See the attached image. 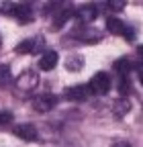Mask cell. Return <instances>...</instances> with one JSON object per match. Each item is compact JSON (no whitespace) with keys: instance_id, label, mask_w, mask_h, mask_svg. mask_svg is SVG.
I'll use <instances>...</instances> for the list:
<instances>
[{"instance_id":"obj_6","label":"cell","mask_w":143,"mask_h":147,"mask_svg":"<svg viewBox=\"0 0 143 147\" xmlns=\"http://www.w3.org/2000/svg\"><path fill=\"white\" fill-rule=\"evenodd\" d=\"M88 94H90L88 86H72L63 92L65 100H69V102H84V100H88Z\"/></svg>"},{"instance_id":"obj_11","label":"cell","mask_w":143,"mask_h":147,"mask_svg":"<svg viewBox=\"0 0 143 147\" xmlns=\"http://www.w3.org/2000/svg\"><path fill=\"white\" fill-rule=\"evenodd\" d=\"M76 16L80 18V21H84V23H92L94 18L98 16V8L94 6V4H86V6H82V8H78V12H76Z\"/></svg>"},{"instance_id":"obj_10","label":"cell","mask_w":143,"mask_h":147,"mask_svg":"<svg viewBox=\"0 0 143 147\" xmlns=\"http://www.w3.org/2000/svg\"><path fill=\"white\" fill-rule=\"evenodd\" d=\"M76 37V39H80V41H86V43H94V41H100V31H96V29H76L74 33H72Z\"/></svg>"},{"instance_id":"obj_19","label":"cell","mask_w":143,"mask_h":147,"mask_svg":"<svg viewBox=\"0 0 143 147\" xmlns=\"http://www.w3.org/2000/svg\"><path fill=\"white\" fill-rule=\"evenodd\" d=\"M111 147H133V145L127 143V141H119V143H115V145H111Z\"/></svg>"},{"instance_id":"obj_4","label":"cell","mask_w":143,"mask_h":147,"mask_svg":"<svg viewBox=\"0 0 143 147\" xmlns=\"http://www.w3.org/2000/svg\"><path fill=\"white\" fill-rule=\"evenodd\" d=\"M57 104V96L55 94H39L37 98H33V108L39 113H49V110Z\"/></svg>"},{"instance_id":"obj_1","label":"cell","mask_w":143,"mask_h":147,"mask_svg":"<svg viewBox=\"0 0 143 147\" xmlns=\"http://www.w3.org/2000/svg\"><path fill=\"white\" fill-rule=\"evenodd\" d=\"M111 88H113V82H111V78H109V74H106V71L94 74V76L90 78V82H88V90H90L92 94H98V96L109 94Z\"/></svg>"},{"instance_id":"obj_2","label":"cell","mask_w":143,"mask_h":147,"mask_svg":"<svg viewBox=\"0 0 143 147\" xmlns=\"http://www.w3.org/2000/svg\"><path fill=\"white\" fill-rule=\"evenodd\" d=\"M106 29H109L113 35H123L127 41L135 39V29L129 27V25H125L121 18H117V16H109V18H106Z\"/></svg>"},{"instance_id":"obj_14","label":"cell","mask_w":143,"mask_h":147,"mask_svg":"<svg viewBox=\"0 0 143 147\" xmlns=\"http://www.w3.org/2000/svg\"><path fill=\"white\" fill-rule=\"evenodd\" d=\"M72 14H74V10H72V8H61V10L55 14V23H53V27L59 29L61 25H65V23L69 21V16H72Z\"/></svg>"},{"instance_id":"obj_15","label":"cell","mask_w":143,"mask_h":147,"mask_svg":"<svg viewBox=\"0 0 143 147\" xmlns=\"http://www.w3.org/2000/svg\"><path fill=\"white\" fill-rule=\"evenodd\" d=\"M12 82V71L6 63H0V88H4Z\"/></svg>"},{"instance_id":"obj_5","label":"cell","mask_w":143,"mask_h":147,"mask_svg":"<svg viewBox=\"0 0 143 147\" xmlns=\"http://www.w3.org/2000/svg\"><path fill=\"white\" fill-rule=\"evenodd\" d=\"M37 84H39V76H37V71H33V69L23 71L21 76L16 78V86L21 90H33Z\"/></svg>"},{"instance_id":"obj_16","label":"cell","mask_w":143,"mask_h":147,"mask_svg":"<svg viewBox=\"0 0 143 147\" xmlns=\"http://www.w3.org/2000/svg\"><path fill=\"white\" fill-rule=\"evenodd\" d=\"M65 67L69 71H80L84 67V59L80 57V55H74V57H67L65 59Z\"/></svg>"},{"instance_id":"obj_3","label":"cell","mask_w":143,"mask_h":147,"mask_svg":"<svg viewBox=\"0 0 143 147\" xmlns=\"http://www.w3.org/2000/svg\"><path fill=\"white\" fill-rule=\"evenodd\" d=\"M8 12H10L21 25H27V23L33 21V8H31V4H27V2H21V4L8 8Z\"/></svg>"},{"instance_id":"obj_13","label":"cell","mask_w":143,"mask_h":147,"mask_svg":"<svg viewBox=\"0 0 143 147\" xmlns=\"http://www.w3.org/2000/svg\"><path fill=\"white\" fill-rule=\"evenodd\" d=\"M131 69H133V67H131V59H129V57H121V59L115 61V71L121 74V76H129Z\"/></svg>"},{"instance_id":"obj_17","label":"cell","mask_w":143,"mask_h":147,"mask_svg":"<svg viewBox=\"0 0 143 147\" xmlns=\"http://www.w3.org/2000/svg\"><path fill=\"white\" fill-rule=\"evenodd\" d=\"M119 92H121V94H129V92H131V86H129V78L127 76H121V80H119Z\"/></svg>"},{"instance_id":"obj_9","label":"cell","mask_w":143,"mask_h":147,"mask_svg":"<svg viewBox=\"0 0 143 147\" xmlns=\"http://www.w3.org/2000/svg\"><path fill=\"white\" fill-rule=\"evenodd\" d=\"M57 59H59L57 51H53V49H45V53L39 57V67H41L43 71H49V69H53V67L57 65Z\"/></svg>"},{"instance_id":"obj_12","label":"cell","mask_w":143,"mask_h":147,"mask_svg":"<svg viewBox=\"0 0 143 147\" xmlns=\"http://www.w3.org/2000/svg\"><path fill=\"white\" fill-rule=\"evenodd\" d=\"M131 108H133L131 100H127V98H119V100H115V104H113V113H115V117L123 119L127 113H131Z\"/></svg>"},{"instance_id":"obj_8","label":"cell","mask_w":143,"mask_h":147,"mask_svg":"<svg viewBox=\"0 0 143 147\" xmlns=\"http://www.w3.org/2000/svg\"><path fill=\"white\" fill-rule=\"evenodd\" d=\"M14 135L19 139H23V141H35L37 139V129H35V125H31V123H23V125L14 127Z\"/></svg>"},{"instance_id":"obj_7","label":"cell","mask_w":143,"mask_h":147,"mask_svg":"<svg viewBox=\"0 0 143 147\" xmlns=\"http://www.w3.org/2000/svg\"><path fill=\"white\" fill-rule=\"evenodd\" d=\"M41 47H43V37L39 35V37H35V39H25V41H21L19 45L14 47V51H16V53H37Z\"/></svg>"},{"instance_id":"obj_18","label":"cell","mask_w":143,"mask_h":147,"mask_svg":"<svg viewBox=\"0 0 143 147\" xmlns=\"http://www.w3.org/2000/svg\"><path fill=\"white\" fill-rule=\"evenodd\" d=\"M12 123V113H0V125Z\"/></svg>"}]
</instances>
